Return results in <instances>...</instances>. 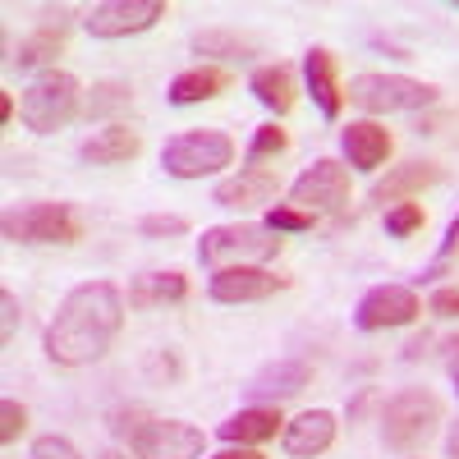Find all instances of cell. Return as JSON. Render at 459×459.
<instances>
[{
  "label": "cell",
  "instance_id": "ffe728a7",
  "mask_svg": "<svg viewBox=\"0 0 459 459\" xmlns=\"http://www.w3.org/2000/svg\"><path fill=\"white\" fill-rule=\"evenodd\" d=\"M437 179H441V166L437 161H404V166L386 170V179H377L372 198L377 203H409V198H418Z\"/></svg>",
  "mask_w": 459,
  "mask_h": 459
},
{
  "label": "cell",
  "instance_id": "1f68e13d",
  "mask_svg": "<svg viewBox=\"0 0 459 459\" xmlns=\"http://www.w3.org/2000/svg\"><path fill=\"white\" fill-rule=\"evenodd\" d=\"M28 459H83V455L74 450L69 437H56V432H51V437H37V441H32V455H28Z\"/></svg>",
  "mask_w": 459,
  "mask_h": 459
},
{
  "label": "cell",
  "instance_id": "7c38bea8",
  "mask_svg": "<svg viewBox=\"0 0 459 459\" xmlns=\"http://www.w3.org/2000/svg\"><path fill=\"white\" fill-rule=\"evenodd\" d=\"M290 285V276H272L262 266H225V272L212 276L207 294L216 303H257V299H272Z\"/></svg>",
  "mask_w": 459,
  "mask_h": 459
},
{
  "label": "cell",
  "instance_id": "f35d334b",
  "mask_svg": "<svg viewBox=\"0 0 459 459\" xmlns=\"http://www.w3.org/2000/svg\"><path fill=\"white\" fill-rule=\"evenodd\" d=\"M446 350H450V363H459V335H455V340L446 344Z\"/></svg>",
  "mask_w": 459,
  "mask_h": 459
},
{
  "label": "cell",
  "instance_id": "3957f363",
  "mask_svg": "<svg viewBox=\"0 0 459 459\" xmlns=\"http://www.w3.org/2000/svg\"><path fill=\"white\" fill-rule=\"evenodd\" d=\"M276 253H281V235L266 225H253V221L212 225L198 239V262H207L212 272H225V266H257Z\"/></svg>",
  "mask_w": 459,
  "mask_h": 459
},
{
  "label": "cell",
  "instance_id": "44dd1931",
  "mask_svg": "<svg viewBox=\"0 0 459 459\" xmlns=\"http://www.w3.org/2000/svg\"><path fill=\"white\" fill-rule=\"evenodd\" d=\"M248 88H253V97H257L266 110H276V115L294 110V101H299L294 69H290V65H281V60H276V65H262V69H253Z\"/></svg>",
  "mask_w": 459,
  "mask_h": 459
},
{
  "label": "cell",
  "instance_id": "83f0119b",
  "mask_svg": "<svg viewBox=\"0 0 459 459\" xmlns=\"http://www.w3.org/2000/svg\"><path fill=\"white\" fill-rule=\"evenodd\" d=\"M290 147V134L281 125H262L248 143V161H266V157H281V152Z\"/></svg>",
  "mask_w": 459,
  "mask_h": 459
},
{
  "label": "cell",
  "instance_id": "4fadbf2b",
  "mask_svg": "<svg viewBox=\"0 0 459 459\" xmlns=\"http://www.w3.org/2000/svg\"><path fill=\"white\" fill-rule=\"evenodd\" d=\"M281 194V179H276V170H266V166H248V170H239V175H230V179H221L216 188H212V203L216 207H262V203H272Z\"/></svg>",
  "mask_w": 459,
  "mask_h": 459
},
{
  "label": "cell",
  "instance_id": "f1b7e54d",
  "mask_svg": "<svg viewBox=\"0 0 459 459\" xmlns=\"http://www.w3.org/2000/svg\"><path fill=\"white\" fill-rule=\"evenodd\" d=\"M313 212H299V207H290V203H276L272 212H266V230H285V235H299V230H313Z\"/></svg>",
  "mask_w": 459,
  "mask_h": 459
},
{
  "label": "cell",
  "instance_id": "5b68a950",
  "mask_svg": "<svg viewBox=\"0 0 459 459\" xmlns=\"http://www.w3.org/2000/svg\"><path fill=\"white\" fill-rule=\"evenodd\" d=\"M441 400L423 386H409L400 395L386 400V409H381V441H386L391 450H418L437 428H441Z\"/></svg>",
  "mask_w": 459,
  "mask_h": 459
},
{
  "label": "cell",
  "instance_id": "e0dca14e",
  "mask_svg": "<svg viewBox=\"0 0 459 459\" xmlns=\"http://www.w3.org/2000/svg\"><path fill=\"white\" fill-rule=\"evenodd\" d=\"M138 152H143L138 129H129V125H106V129H97L92 138H83L79 157H83L88 166H125V161L138 157Z\"/></svg>",
  "mask_w": 459,
  "mask_h": 459
},
{
  "label": "cell",
  "instance_id": "52a82bcc",
  "mask_svg": "<svg viewBox=\"0 0 459 459\" xmlns=\"http://www.w3.org/2000/svg\"><path fill=\"white\" fill-rule=\"evenodd\" d=\"M230 161H235V143L221 129H188L161 147V166L175 179H203V175L225 170Z\"/></svg>",
  "mask_w": 459,
  "mask_h": 459
},
{
  "label": "cell",
  "instance_id": "8fae6325",
  "mask_svg": "<svg viewBox=\"0 0 459 459\" xmlns=\"http://www.w3.org/2000/svg\"><path fill=\"white\" fill-rule=\"evenodd\" d=\"M418 313H423V303L409 285H377L359 299L354 308V326L359 331H391V326H409Z\"/></svg>",
  "mask_w": 459,
  "mask_h": 459
},
{
  "label": "cell",
  "instance_id": "7402d4cb",
  "mask_svg": "<svg viewBox=\"0 0 459 459\" xmlns=\"http://www.w3.org/2000/svg\"><path fill=\"white\" fill-rule=\"evenodd\" d=\"M230 88V74L225 69H216V65H194V69H184V74H175V83H170V101L175 106H198V101H212V97H221Z\"/></svg>",
  "mask_w": 459,
  "mask_h": 459
},
{
  "label": "cell",
  "instance_id": "9a60e30c",
  "mask_svg": "<svg viewBox=\"0 0 459 459\" xmlns=\"http://www.w3.org/2000/svg\"><path fill=\"white\" fill-rule=\"evenodd\" d=\"M340 147H344V157H350L354 170H381L391 157V134L377 120H354L340 134Z\"/></svg>",
  "mask_w": 459,
  "mask_h": 459
},
{
  "label": "cell",
  "instance_id": "ac0fdd59",
  "mask_svg": "<svg viewBox=\"0 0 459 459\" xmlns=\"http://www.w3.org/2000/svg\"><path fill=\"white\" fill-rule=\"evenodd\" d=\"M303 79H308V92L317 101V110L326 120H335L340 106H344V88H340V74H335V56L326 47H313L303 56Z\"/></svg>",
  "mask_w": 459,
  "mask_h": 459
},
{
  "label": "cell",
  "instance_id": "d590c367",
  "mask_svg": "<svg viewBox=\"0 0 459 459\" xmlns=\"http://www.w3.org/2000/svg\"><path fill=\"white\" fill-rule=\"evenodd\" d=\"M10 120H14V97L0 92V125H10Z\"/></svg>",
  "mask_w": 459,
  "mask_h": 459
},
{
  "label": "cell",
  "instance_id": "8992f818",
  "mask_svg": "<svg viewBox=\"0 0 459 459\" xmlns=\"http://www.w3.org/2000/svg\"><path fill=\"white\" fill-rule=\"evenodd\" d=\"M5 239L10 244H79L83 221L69 203H19L5 212Z\"/></svg>",
  "mask_w": 459,
  "mask_h": 459
},
{
  "label": "cell",
  "instance_id": "d6a6232c",
  "mask_svg": "<svg viewBox=\"0 0 459 459\" xmlns=\"http://www.w3.org/2000/svg\"><path fill=\"white\" fill-rule=\"evenodd\" d=\"M459 253V216L450 221V230H446V239H441V253H437V262L428 266V272H423V281H437L441 272H446V262Z\"/></svg>",
  "mask_w": 459,
  "mask_h": 459
},
{
  "label": "cell",
  "instance_id": "6da1fadb",
  "mask_svg": "<svg viewBox=\"0 0 459 459\" xmlns=\"http://www.w3.org/2000/svg\"><path fill=\"white\" fill-rule=\"evenodd\" d=\"M120 326H125V294L110 281H83L60 299L56 317L47 322L42 350L60 368H88L110 354V344L120 340Z\"/></svg>",
  "mask_w": 459,
  "mask_h": 459
},
{
  "label": "cell",
  "instance_id": "8d00e7d4",
  "mask_svg": "<svg viewBox=\"0 0 459 459\" xmlns=\"http://www.w3.org/2000/svg\"><path fill=\"white\" fill-rule=\"evenodd\" d=\"M446 455L459 459V423H450V432H446Z\"/></svg>",
  "mask_w": 459,
  "mask_h": 459
},
{
  "label": "cell",
  "instance_id": "4dcf8cb0",
  "mask_svg": "<svg viewBox=\"0 0 459 459\" xmlns=\"http://www.w3.org/2000/svg\"><path fill=\"white\" fill-rule=\"evenodd\" d=\"M23 428H28V409L19 400H0V441H5V446L19 441Z\"/></svg>",
  "mask_w": 459,
  "mask_h": 459
},
{
  "label": "cell",
  "instance_id": "cb8c5ba5",
  "mask_svg": "<svg viewBox=\"0 0 459 459\" xmlns=\"http://www.w3.org/2000/svg\"><path fill=\"white\" fill-rule=\"evenodd\" d=\"M276 432H281V413L262 409V404L239 409L235 418H225V423H221V441H230V446H257V441H272Z\"/></svg>",
  "mask_w": 459,
  "mask_h": 459
},
{
  "label": "cell",
  "instance_id": "d4e9b609",
  "mask_svg": "<svg viewBox=\"0 0 459 459\" xmlns=\"http://www.w3.org/2000/svg\"><path fill=\"white\" fill-rule=\"evenodd\" d=\"M194 51L216 56V60H248V56H257V42L244 32H230V28H207V32H194Z\"/></svg>",
  "mask_w": 459,
  "mask_h": 459
},
{
  "label": "cell",
  "instance_id": "484cf974",
  "mask_svg": "<svg viewBox=\"0 0 459 459\" xmlns=\"http://www.w3.org/2000/svg\"><path fill=\"white\" fill-rule=\"evenodd\" d=\"M129 101H134V88H129V83H120V79H106V83H97V88L88 92L83 115H88V120H106V115L125 110Z\"/></svg>",
  "mask_w": 459,
  "mask_h": 459
},
{
  "label": "cell",
  "instance_id": "7a4b0ae2",
  "mask_svg": "<svg viewBox=\"0 0 459 459\" xmlns=\"http://www.w3.org/2000/svg\"><path fill=\"white\" fill-rule=\"evenodd\" d=\"M110 432L129 441L138 459H198L207 446L203 428L184 423V418H152L147 409H120Z\"/></svg>",
  "mask_w": 459,
  "mask_h": 459
},
{
  "label": "cell",
  "instance_id": "ab89813d",
  "mask_svg": "<svg viewBox=\"0 0 459 459\" xmlns=\"http://www.w3.org/2000/svg\"><path fill=\"white\" fill-rule=\"evenodd\" d=\"M97 459H125L120 450H106V455H97Z\"/></svg>",
  "mask_w": 459,
  "mask_h": 459
},
{
  "label": "cell",
  "instance_id": "30bf717a",
  "mask_svg": "<svg viewBox=\"0 0 459 459\" xmlns=\"http://www.w3.org/2000/svg\"><path fill=\"white\" fill-rule=\"evenodd\" d=\"M166 19V0H101V5L88 10L83 28L101 42L110 37H134V32H147Z\"/></svg>",
  "mask_w": 459,
  "mask_h": 459
},
{
  "label": "cell",
  "instance_id": "2e32d148",
  "mask_svg": "<svg viewBox=\"0 0 459 459\" xmlns=\"http://www.w3.org/2000/svg\"><path fill=\"white\" fill-rule=\"evenodd\" d=\"M65 28H69V10H56V23H42L37 32H28L23 42H19V51L10 56V65H14L19 74L56 65V56L65 51Z\"/></svg>",
  "mask_w": 459,
  "mask_h": 459
},
{
  "label": "cell",
  "instance_id": "9c48e42d",
  "mask_svg": "<svg viewBox=\"0 0 459 459\" xmlns=\"http://www.w3.org/2000/svg\"><path fill=\"white\" fill-rule=\"evenodd\" d=\"M350 203V170L331 157H317L308 170H303L294 184H290V207L299 212H335Z\"/></svg>",
  "mask_w": 459,
  "mask_h": 459
},
{
  "label": "cell",
  "instance_id": "603a6c76",
  "mask_svg": "<svg viewBox=\"0 0 459 459\" xmlns=\"http://www.w3.org/2000/svg\"><path fill=\"white\" fill-rule=\"evenodd\" d=\"M188 299V276L184 272H143L129 285V308H161V303Z\"/></svg>",
  "mask_w": 459,
  "mask_h": 459
},
{
  "label": "cell",
  "instance_id": "836d02e7",
  "mask_svg": "<svg viewBox=\"0 0 459 459\" xmlns=\"http://www.w3.org/2000/svg\"><path fill=\"white\" fill-rule=\"evenodd\" d=\"M428 308H432L437 317H459V290H455V285L437 290V294L428 299Z\"/></svg>",
  "mask_w": 459,
  "mask_h": 459
},
{
  "label": "cell",
  "instance_id": "5bb4252c",
  "mask_svg": "<svg viewBox=\"0 0 459 459\" xmlns=\"http://www.w3.org/2000/svg\"><path fill=\"white\" fill-rule=\"evenodd\" d=\"M335 413L331 409H308V413H299L294 423H285V450L294 459H317L335 446Z\"/></svg>",
  "mask_w": 459,
  "mask_h": 459
},
{
  "label": "cell",
  "instance_id": "4316f807",
  "mask_svg": "<svg viewBox=\"0 0 459 459\" xmlns=\"http://www.w3.org/2000/svg\"><path fill=\"white\" fill-rule=\"evenodd\" d=\"M423 221H428L423 203H395V207L386 212V235H391V239H409V235H418V230H423Z\"/></svg>",
  "mask_w": 459,
  "mask_h": 459
},
{
  "label": "cell",
  "instance_id": "ba28073f",
  "mask_svg": "<svg viewBox=\"0 0 459 459\" xmlns=\"http://www.w3.org/2000/svg\"><path fill=\"white\" fill-rule=\"evenodd\" d=\"M350 101L372 115H395V110H423L437 101V88L409 74H359L350 79Z\"/></svg>",
  "mask_w": 459,
  "mask_h": 459
},
{
  "label": "cell",
  "instance_id": "60d3db41",
  "mask_svg": "<svg viewBox=\"0 0 459 459\" xmlns=\"http://www.w3.org/2000/svg\"><path fill=\"white\" fill-rule=\"evenodd\" d=\"M455 391H459V363H455Z\"/></svg>",
  "mask_w": 459,
  "mask_h": 459
},
{
  "label": "cell",
  "instance_id": "277c9868",
  "mask_svg": "<svg viewBox=\"0 0 459 459\" xmlns=\"http://www.w3.org/2000/svg\"><path fill=\"white\" fill-rule=\"evenodd\" d=\"M79 110H83V88H79V79H74V74H65V69H47L42 79H32V88L23 92L19 120H23L32 134H56V129H65Z\"/></svg>",
  "mask_w": 459,
  "mask_h": 459
},
{
  "label": "cell",
  "instance_id": "f546056e",
  "mask_svg": "<svg viewBox=\"0 0 459 459\" xmlns=\"http://www.w3.org/2000/svg\"><path fill=\"white\" fill-rule=\"evenodd\" d=\"M138 230H143L147 239H166V235H184L188 221H184V216H175V212H152V216H143V221H138Z\"/></svg>",
  "mask_w": 459,
  "mask_h": 459
},
{
  "label": "cell",
  "instance_id": "d6986e66",
  "mask_svg": "<svg viewBox=\"0 0 459 459\" xmlns=\"http://www.w3.org/2000/svg\"><path fill=\"white\" fill-rule=\"evenodd\" d=\"M313 381V363L308 359H281V363H272L266 372H257L253 377V386H248V395L253 400H290V395H299L303 386Z\"/></svg>",
  "mask_w": 459,
  "mask_h": 459
},
{
  "label": "cell",
  "instance_id": "74e56055",
  "mask_svg": "<svg viewBox=\"0 0 459 459\" xmlns=\"http://www.w3.org/2000/svg\"><path fill=\"white\" fill-rule=\"evenodd\" d=\"M212 459H262V455H257V450H244V446H239V450H221V455H212Z\"/></svg>",
  "mask_w": 459,
  "mask_h": 459
},
{
  "label": "cell",
  "instance_id": "e575fe53",
  "mask_svg": "<svg viewBox=\"0 0 459 459\" xmlns=\"http://www.w3.org/2000/svg\"><path fill=\"white\" fill-rule=\"evenodd\" d=\"M0 313H5V326H0V340H14V326H19V299L10 290H0Z\"/></svg>",
  "mask_w": 459,
  "mask_h": 459
}]
</instances>
